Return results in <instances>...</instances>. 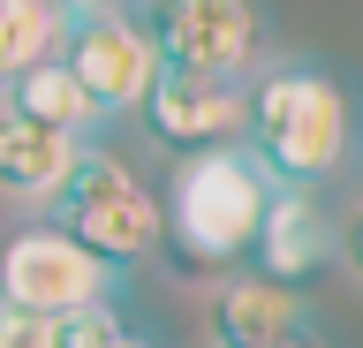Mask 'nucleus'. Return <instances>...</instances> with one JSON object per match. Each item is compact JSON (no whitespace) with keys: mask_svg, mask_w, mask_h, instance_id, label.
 <instances>
[{"mask_svg":"<svg viewBox=\"0 0 363 348\" xmlns=\"http://www.w3.org/2000/svg\"><path fill=\"white\" fill-rule=\"evenodd\" d=\"M76 159H84V144H76V137L38 129V121H23V114H8V106H0V197L53 212V197L68 189Z\"/></svg>","mask_w":363,"mask_h":348,"instance_id":"10","label":"nucleus"},{"mask_svg":"<svg viewBox=\"0 0 363 348\" xmlns=\"http://www.w3.org/2000/svg\"><path fill=\"white\" fill-rule=\"evenodd\" d=\"M272 348H325L318 333H288V341H272Z\"/></svg>","mask_w":363,"mask_h":348,"instance_id":"16","label":"nucleus"},{"mask_svg":"<svg viewBox=\"0 0 363 348\" xmlns=\"http://www.w3.org/2000/svg\"><path fill=\"white\" fill-rule=\"evenodd\" d=\"M0 348H53V325L23 318V310H0Z\"/></svg>","mask_w":363,"mask_h":348,"instance_id":"13","label":"nucleus"},{"mask_svg":"<svg viewBox=\"0 0 363 348\" xmlns=\"http://www.w3.org/2000/svg\"><path fill=\"white\" fill-rule=\"evenodd\" d=\"M8 114L38 121V129H61V137H76V144L99 129V106L76 91V76H68L61 61H45V69L16 76V84H8Z\"/></svg>","mask_w":363,"mask_h":348,"instance_id":"12","label":"nucleus"},{"mask_svg":"<svg viewBox=\"0 0 363 348\" xmlns=\"http://www.w3.org/2000/svg\"><path fill=\"white\" fill-rule=\"evenodd\" d=\"M61 38H68V8L53 0H0V91L16 76L61 61Z\"/></svg>","mask_w":363,"mask_h":348,"instance_id":"11","label":"nucleus"},{"mask_svg":"<svg viewBox=\"0 0 363 348\" xmlns=\"http://www.w3.org/2000/svg\"><path fill=\"white\" fill-rule=\"evenodd\" d=\"M242 121H250V84L159 76L152 99H144V129H152L174 159H197V152H227V144H242Z\"/></svg>","mask_w":363,"mask_h":348,"instance_id":"7","label":"nucleus"},{"mask_svg":"<svg viewBox=\"0 0 363 348\" xmlns=\"http://www.w3.org/2000/svg\"><path fill=\"white\" fill-rule=\"evenodd\" d=\"M333 257H340V265H348V273L363 280V205H356V212H348V220L333 228Z\"/></svg>","mask_w":363,"mask_h":348,"instance_id":"14","label":"nucleus"},{"mask_svg":"<svg viewBox=\"0 0 363 348\" xmlns=\"http://www.w3.org/2000/svg\"><path fill=\"white\" fill-rule=\"evenodd\" d=\"M250 257H257L250 273H265V280H280V288L303 296V280H318L325 257H333V212L318 205L311 189H272L265 228H257V250Z\"/></svg>","mask_w":363,"mask_h":348,"instance_id":"8","label":"nucleus"},{"mask_svg":"<svg viewBox=\"0 0 363 348\" xmlns=\"http://www.w3.org/2000/svg\"><path fill=\"white\" fill-rule=\"evenodd\" d=\"M53 228L76 235L99 265L121 273V265H136V257L159 250V197L136 182L113 152H91V144H84V159H76L68 189L53 197Z\"/></svg>","mask_w":363,"mask_h":348,"instance_id":"3","label":"nucleus"},{"mask_svg":"<svg viewBox=\"0 0 363 348\" xmlns=\"http://www.w3.org/2000/svg\"><path fill=\"white\" fill-rule=\"evenodd\" d=\"M288 333H311V303L265 273H227L212 296V348H272Z\"/></svg>","mask_w":363,"mask_h":348,"instance_id":"9","label":"nucleus"},{"mask_svg":"<svg viewBox=\"0 0 363 348\" xmlns=\"http://www.w3.org/2000/svg\"><path fill=\"white\" fill-rule=\"evenodd\" d=\"M363 114L356 91L318 61H272L265 76H250V121H242V152L257 159L272 189H311L333 182L356 159Z\"/></svg>","mask_w":363,"mask_h":348,"instance_id":"1","label":"nucleus"},{"mask_svg":"<svg viewBox=\"0 0 363 348\" xmlns=\"http://www.w3.org/2000/svg\"><path fill=\"white\" fill-rule=\"evenodd\" d=\"M61 69L76 76V91L106 114H144V99L167 69L152 53V30L129 8H68V38H61Z\"/></svg>","mask_w":363,"mask_h":348,"instance_id":"5","label":"nucleus"},{"mask_svg":"<svg viewBox=\"0 0 363 348\" xmlns=\"http://www.w3.org/2000/svg\"><path fill=\"white\" fill-rule=\"evenodd\" d=\"M144 30L167 76H212V84H250V61L265 46L250 0H159L144 8Z\"/></svg>","mask_w":363,"mask_h":348,"instance_id":"6","label":"nucleus"},{"mask_svg":"<svg viewBox=\"0 0 363 348\" xmlns=\"http://www.w3.org/2000/svg\"><path fill=\"white\" fill-rule=\"evenodd\" d=\"M106 348H152V341H144V333H129V325H121V333H113Z\"/></svg>","mask_w":363,"mask_h":348,"instance_id":"15","label":"nucleus"},{"mask_svg":"<svg viewBox=\"0 0 363 348\" xmlns=\"http://www.w3.org/2000/svg\"><path fill=\"white\" fill-rule=\"evenodd\" d=\"M113 280L121 273L99 265V257H91L76 235H61L53 220L16 228L0 242V310H23V318L61 325V318H76V310H99V303H113Z\"/></svg>","mask_w":363,"mask_h":348,"instance_id":"4","label":"nucleus"},{"mask_svg":"<svg viewBox=\"0 0 363 348\" xmlns=\"http://www.w3.org/2000/svg\"><path fill=\"white\" fill-rule=\"evenodd\" d=\"M265 205H272V182L257 174V159L242 144L174 159L167 197H159V242L174 250L182 273H227L257 250Z\"/></svg>","mask_w":363,"mask_h":348,"instance_id":"2","label":"nucleus"}]
</instances>
